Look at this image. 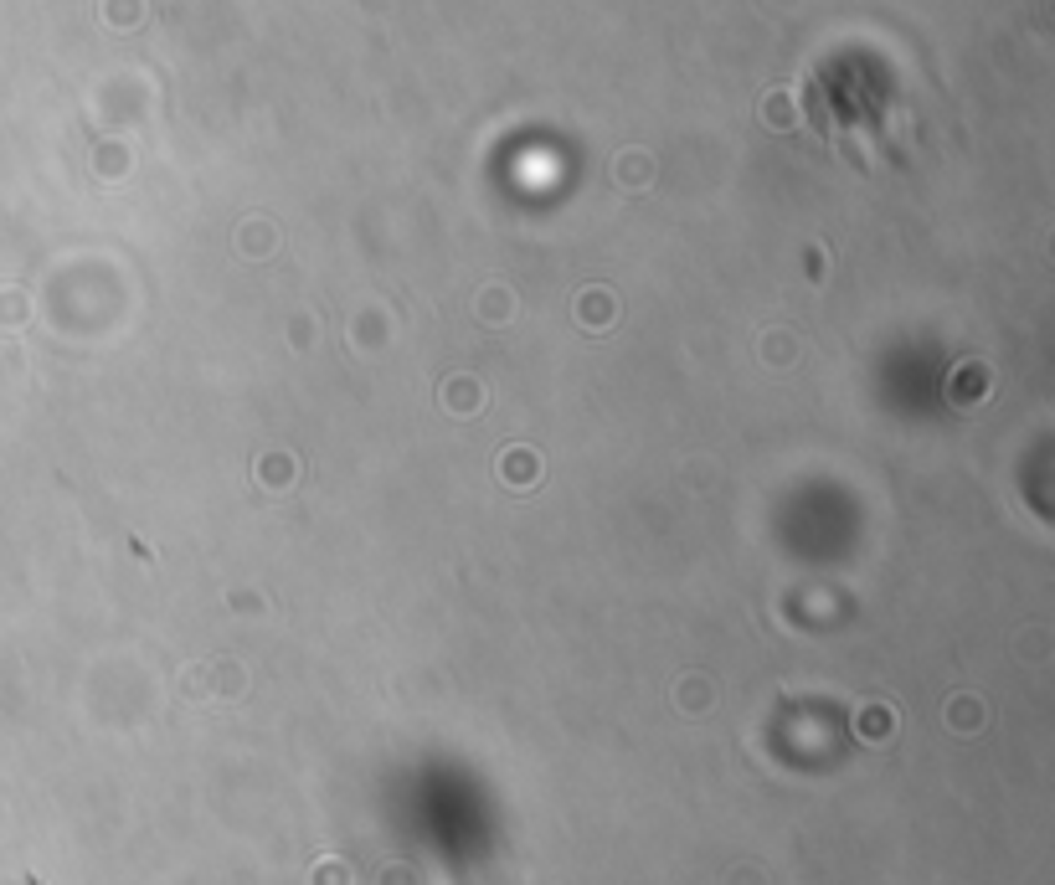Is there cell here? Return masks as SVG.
Wrapping results in <instances>:
<instances>
[{
    "label": "cell",
    "mask_w": 1055,
    "mask_h": 885,
    "mask_svg": "<svg viewBox=\"0 0 1055 885\" xmlns=\"http://www.w3.org/2000/svg\"><path fill=\"white\" fill-rule=\"evenodd\" d=\"M855 726H860L865 741H886V736L896 731V711H886V705H865Z\"/></svg>",
    "instance_id": "obj_3"
},
{
    "label": "cell",
    "mask_w": 1055,
    "mask_h": 885,
    "mask_svg": "<svg viewBox=\"0 0 1055 885\" xmlns=\"http://www.w3.org/2000/svg\"><path fill=\"white\" fill-rule=\"evenodd\" d=\"M989 386H994V371L983 366V361H963L953 371V381H947V397H953V407H978L983 397H989Z\"/></svg>",
    "instance_id": "obj_1"
},
{
    "label": "cell",
    "mask_w": 1055,
    "mask_h": 885,
    "mask_svg": "<svg viewBox=\"0 0 1055 885\" xmlns=\"http://www.w3.org/2000/svg\"><path fill=\"white\" fill-rule=\"evenodd\" d=\"M289 474H294V458H263V479H268V489H289Z\"/></svg>",
    "instance_id": "obj_4"
},
{
    "label": "cell",
    "mask_w": 1055,
    "mask_h": 885,
    "mask_svg": "<svg viewBox=\"0 0 1055 885\" xmlns=\"http://www.w3.org/2000/svg\"><path fill=\"white\" fill-rule=\"evenodd\" d=\"M500 474H505V484H510V489H531V484H536V474H541V458H536L531 448H505Z\"/></svg>",
    "instance_id": "obj_2"
}]
</instances>
